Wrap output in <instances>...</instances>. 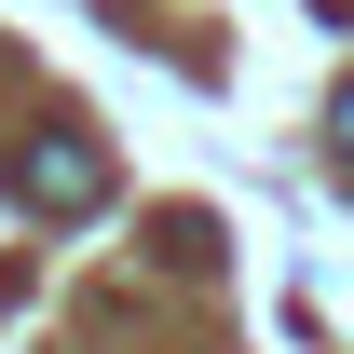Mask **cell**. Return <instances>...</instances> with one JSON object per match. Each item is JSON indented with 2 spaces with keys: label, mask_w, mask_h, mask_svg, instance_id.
<instances>
[{
  "label": "cell",
  "mask_w": 354,
  "mask_h": 354,
  "mask_svg": "<svg viewBox=\"0 0 354 354\" xmlns=\"http://www.w3.org/2000/svg\"><path fill=\"white\" fill-rule=\"evenodd\" d=\"M14 205H41V218H82V205H109L95 136H28V150H14Z\"/></svg>",
  "instance_id": "1"
},
{
  "label": "cell",
  "mask_w": 354,
  "mask_h": 354,
  "mask_svg": "<svg viewBox=\"0 0 354 354\" xmlns=\"http://www.w3.org/2000/svg\"><path fill=\"white\" fill-rule=\"evenodd\" d=\"M341 150H354V95H341Z\"/></svg>",
  "instance_id": "2"
}]
</instances>
